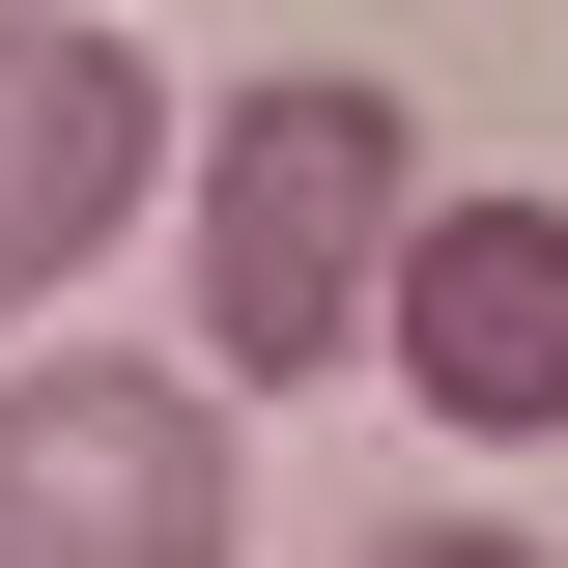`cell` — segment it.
<instances>
[{"label": "cell", "mask_w": 568, "mask_h": 568, "mask_svg": "<svg viewBox=\"0 0 568 568\" xmlns=\"http://www.w3.org/2000/svg\"><path fill=\"white\" fill-rule=\"evenodd\" d=\"M0 568H227V369H0Z\"/></svg>", "instance_id": "7a4b0ae2"}, {"label": "cell", "mask_w": 568, "mask_h": 568, "mask_svg": "<svg viewBox=\"0 0 568 568\" xmlns=\"http://www.w3.org/2000/svg\"><path fill=\"white\" fill-rule=\"evenodd\" d=\"M369 568H540V540H484V511H398V540H369Z\"/></svg>", "instance_id": "5b68a950"}, {"label": "cell", "mask_w": 568, "mask_h": 568, "mask_svg": "<svg viewBox=\"0 0 568 568\" xmlns=\"http://www.w3.org/2000/svg\"><path fill=\"white\" fill-rule=\"evenodd\" d=\"M142 200H171L142 29H114V0H0V313H85Z\"/></svg>", "instance_id": "3957f363"}, {"label": "cell", "mask_w": 568, "mask_h": 568, "mask_svg": "<svg viewBox=\"0 0 568 568\" xmlns=\"http://www.w3.org/2000/svg\"><path fill=\"white\" fill-rule=\"evenodd\" d=\"M369 369H398L455 455H540V426H568V200H398Z\"/></svg>", "instance_id": "277c9868"}, {"label": "cell", "mask_w": 568, "mask_h": 568, "mask_svg": "<svg viewBox=\"0 0 568 568\" xmlns=\"http://www.w3.org/2000/svg\"><path fill=\"white\" fill-rule=\"evenodd\" d=\"M398 200H426V114L342 58H284L200 114V369L227 398H313L369 342V284H398Z\"/></svg>", "instance_id": "6da1fadb"}]
</instances>
